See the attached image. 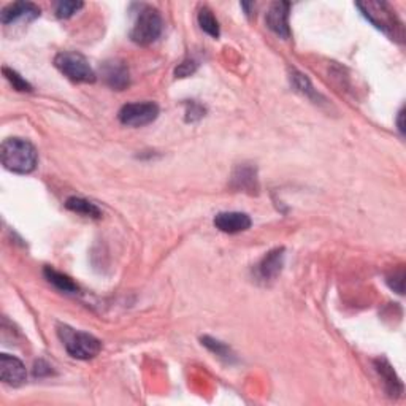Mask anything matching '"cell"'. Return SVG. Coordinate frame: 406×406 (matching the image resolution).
<instances>
[{
  "mask_svg": "<svg viewBox=\"0 0 406 406\" xmlns=\"http://www.w3.org/2000/svg\"><path fill=\"white\" fill-rule=\"evenodd\" d=\"M59 335L64 341L67 352L75 359L89 360L94 359L96 355L102 351L101 340L96 338L94 335L86 332H78L68 329L67 325L59 327Z\"/></svg>",
  "mask_w": 406,
  "mask_h": 406,
  "instance_id": "obj_2",
  "label": "cell"
},
{
  "mask_svg": "<svg viewBox=\"0 0 406 406\" xmlns=\"http://www.w3.org/2000/svg\"><path fill=\"white\" fill-rule=\"evenodd\" d=\"M205 116V108L197 102H189L186 110V121L188 123H194V121L202 119Z\"/></svg>",
  "mask_w": 406,
  "mask_h": 406,
  "instance_id": "obj_23",
  "label": "cell"
},
{
  "mask_svg": "<svg viewBox=\"0 0 406 406\" xmlns=\"http://www.w3.org/2000/svg\"><path fill=\"white\" fill-rule=\"evenodd\" d=\"M290 83L294 84V88H295L298 92H302L303 96L313 98V101H316V98H319V96L316 94V91L313 89L310 80H308V78H306V75H303V73H300V72H295V70H292V73H290Z\"/></svg>",
  "mask_w": 406,
  "mask_h": 406,
  "instance_id": "obj_18",
  "label": "cell"
},
{
  "mask_svg": "<svg viewBox=\"0 0 406 406\" xmlns=\"http://www.w3.org/2000/svg\"><path fill=\"white\" fill-rule=\"evenodd\" d=\"M283 263H284V249L276 248L260 260V263L258 265V276L263 281L275 280V278L281 273Z\"/></svg>",
  "mask_w": 406,
  "mask_h": 406,
  "instance_id": "obj_13",
  "label": "cell"
},
{
  "mask_svg": "<svg viewBox=\"0 0 406 406\" xmlns=\"http://www.w3.org/2000/svg\"><path fill=\"white\" fill-rule=\"evenodd\" d=\"M54 66L59 72L75 83H94L97 75L91 67L89 61L80 53L66 51L59 53L54 59Z\"/></svg>",
  "mask_w": 406,
  "mask_h": 406,
  "instance_id": "obj_3",
  "label": "cell"
},
{
  "mask_svg": "<svg viewBox=\"0 0 406 406\" xmlns=\"http://www.w3.org/2000/svg\"><path fill=\"white\" fill-rule=\"evenodd\" d=\"M4 75L6 76V80L11 83V86L15 88L16 91H21V92H31L32 91L31 84L27 83L23 76L18 75L15 70H10V68L4 67Z\"/></svg>",
  "mask_w": 406,
  "mask_h": 406,
  "instance_id": "obj_21",
  "label": "cell"
},
{
  "mask_svg": "<svg viewBox=\"0 0 406 406\" xmlns=\"http://www.w3.org/2000/svg\"><path fill=\"white\" fill-rule=\"evenodd\" d=\"M398 131H400L402 133L405 132V126H403V108L400 110V113H398Z\"/></svg>",
  "mask_w": 406,
  "mask_h": 406,
  "instance_id": "obj_24",
  "label": "cell"
},
{
  "mask_svg": "<svg viewBox=\"0 0 406 406\" xmlns=\"http://www.w3.org/2000/svg\"><path fill=\"white\" fill-rule=\"evenodd\" d=\"M289 2H275L270 6V10L265 16V23L270 31H273L276 35L283 39H289L290 27H289Z\"/></svg>",
  "mask_w": 406,
  "mask_h": 406,
  "instance_id": "obj_8",
  "label": "cell"
},
{
  "mask_svg": "<svg viewBox=\"0 0 406 406\" xmlns=\"http://www.w3.org/2000/svg\"><path fill=\"white\" fill-rule=\"evenodd\" d=\"M162 27V18L159 11L153 9V6H143V9L138 11L137 21H135L132 27L131 39L135 44L141 46L151 45L161 37Z\"/></svg>",
  "mask_w": 406,
  "mask_h": 406,
  "instance_id": "obj_4",
  "label": "cell"
},
{
  "mask_svg": "<svg viewBox=\"0 0 406 406\" xmlns=\"http://www.w3.org/2000/svg\"><path fill=\"white\" fill-rule=\"evenodd\" d=\"M197 19H198V26H201V29L205 34H208L210 37H213V39H219L220 27H219L216 16L213 15V11L210 9H206V6L201 9Z\"/></svg>",
  "mask_w": 406,
  "mask_h": 406,
  "instance_id": "obj_17",
  "label": "cell"
},
{
  "mask_svg": "<svg viewBox=\"0 0 406 406\" xmlns=\"http://www.w3.org/2000/svg\"><path fill=\"white\" fill-rule=\"evenodd\" d=\"M377 373L381 375V377L384 380V384H386V389L389 392V395L394 397L395 394H402L403 392V384L400 381V377H398L394 372V368L389 365L387 360L384 359H377L375 362Z\"/></svg>",
  "mask_w": 406,
  "mask_h": 406,
  "instance_id": "obj_14",
  "label": "cell"
},
{
  "mask_svg": "<svg viewBox=\"0 0 406 406\" xmlns=\"http://www.w3.org/2000/svg\"><path fill=\"white\" fill-rule=\"evenodd\" d=\"M66 208L76 213V215H81L84 218H94L98 219L102 218V211L96 203H92L86 198L81 197H70L66 202Z\"/></svg>",
  "mask_w": 406,
  "mask_h": 406,
  "instance_id": "obj_15",
  "label": "cell"
},
{
  "mask_svg": "<svg viewBox=\"0 0 406 406\" xmlns=\"http://www.w3.org/2000/svg\"><path fill=\"white\" fill-rule=\"evenodd\" d=\"M202 343L210 349L211 352H215L219 357H223L225 360H230L233 355L232 351L229 349V346H225L224 343H220V341L215 340V338H210V337H203L202 338Z\"/></svg>",
  "mask_w": 406,
  "mask_h": 406,
  "instance_id": "obj_20",
  "label": "cell"
},
{
  "mask_svg": "<svg viewBox=\"0 0 406 406\" xmlns=\"http://www.w3.org/2000/svg\"><path fill=\"white\" fill-rule=\"evenodd\" d=\"M197 67H198V64L194 59H186V61H183L180 66L176 67L175 75H176V78H188L192 73H196Z\"/></svg>",
  "mask_w": 406,
  "mask_h": 406,
  "instance_id": "obj_22",
  "label": "cell"
},
{
  "mask_svg": "<svg viewBox=\"0 0 406 406\" xmlns=\"http://www.w3.org/2000/svg\"><path fill=\"white\" fill-rule=\"evenodd\" d=\"M102 76L105 83L116 91H123L131 84L129 68L121 61L105 62L102 67Z\"/></svg>",
  "mask_w": 406,
  "mask_h": 406,
  "instance_id": "obj_10",
  "label": "cell"
},
{
  "mask_svg": "<svg viewBox=\"0 0 406 406\" xmlns=\"http://www.w3.org/2000/svg\"><path fill=\"white\" fill-rule=\"evenodd\" d=\"M357 9H360L363 16H365L370 23L376 26L377 29L382 31L384 34H387L394 39L403 37L402 23L397 19L395 11H392L387 4L365 2V4H357Z\"/></svg>",
  "mask_w": 406,
  "mask_h": 406,
  "instance_id": "obj_5",
  "label": "cell"
},
{
  "mask_svg": "<svg viewBox=\"0 0 406 406\" xmlns=\"http://www.w3.org/2000/svg\"><path fill=\"white\" fill-rule=\"evenodd\" d=\"M0 377L5 384L13 387H19L27 380V372L24 363L15 355L2 354L0 355Z\"/></svg>",
  "mask_w": 406,
  "mask_h": 406,
  "instance_id": "obj_7",
  "label": "cell"
},
{
  "mask_svg": "<svg viewBox=\"0 0 406 406\" xmlns=\"http://www.w3.org/2000/svg\"><path fill=\"white\" fill-rule=\"evenodd\" d=\"M40 13L41 10L35 4L16 2V4H10L9 6H5L2 13H0V21H2L4 24H11L19 19L34 21L40 16Z\"/></svg>",
  "mask_w": 406,
  "mask_h": 406,
  "instance_id": "obj_11",
  "label": "cell"
},
{
  "mask_svg": "<svg viewBox=\"0 0 406 406\" xmlns=\"http://www.w3.org/2000/svg\"><path fill=\"white\" fill-rule=\"evenodd\" d=\"M253 220L246 213L240 211H224L218 213L215 216L216 229L224 233H240L248 230L251 227Z\"/></svg>",
  "mask_w": 406,
  "mask_h": 406,
  "instance_id": "obj_9",
  "label": "cell"
},
{
  "mask_svg": "<svg viewBox=\"0 0 406 406\" xmlns=\"http://www.w3.org/2000/svg\"><path fill=\"white\" fill-rule=\"evenodd\" d=\"M159 116V106L154 102L126 103L119 110V121L129 127H143L154 123Z\"/></svg>",
  "mask_w": 406,
  "mask_h": 406,
  "instance_id": "obj_6",
  "label": "cell"
},
{
  "mask_svg": "<svg viewBox=\"0 0 406 406\" xmlns=\"http://www.w3.org/2000/svg\"><path fill=\"white\" fill-rule=\"evenodd\" d=\"M232 188L249 192V194H255L259 191L258 170H255V167L249 166V163H243V166L235 168L232 175Z\"/></svg>",
  "mask_w": 406,
  "mask_h": 406,
  "instance_id": "obj_12",
  "label": "cell"
},
{
  "mask_svg": "<svg viewBox=\"0 0 406 406\" xmlns=\"http://www.w3.org/2000/svg\"><path fill=\"white\" fill-rule=\"evenodd\" d=\"M84 6L83 2H76V0H62V2L56 4V16L61 19L72 18L75 13L80 11Z\"/></svg>",
  "mask_w": 406,
  "mask_h": 406,
  "instance_id": "obj_19",
  "label": "cell"
},
{
  "mask_svg": "<svg viewBox=\"0 0 406 406\" xmlns=\"http://www.w3.org/2000/svg\"><path fill=\"white\" fill-rule=\"evenodd\" d=\"M0 159L4 167L13 173H32L39 163V153L31 141L23 138H9L0 148Z\"/></svg>",
  "mask_w": 406,
  "mask_h": 406,
  "instance_id": "obj_1",
  "label": "cell"
},
{
  "mask_svg": "<svg viewBox=\"0 0 406 406\" xmlns=\"http://www.w3.org/2000/svg\"><path fill=\"white\" fill-rule=\"evenodd\" d=\"M44 273L46 280L51 283L56 289L67 292V294H76L78 292V284L73 283L72 278H68L67 275H64L51 267H46L44 270Z\"/></svg>",
  "mask_w": 406,
  "mask_h": 406,
  "instance_id": "obj_16",
  "label": "cell"
}]
</instances>
